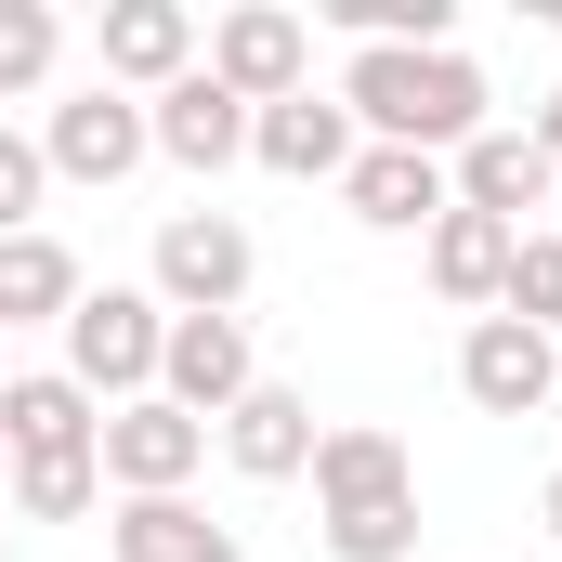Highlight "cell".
Masks as SVG:
<instances>
[{"label": "cell", "mask_w": 562, "mask_h": 562, "mask_svg": "<svg viewBox=\"0 0 562 562\" xmlns=\"http://www.w3.org/2000/svg\"><path fill=\"white\" fill-rule=\"evenodd\" d=\"M314 537H327V562H406L419 550V458L380 419L314 431Z\"/></svg>", "instance_id": "1"}, {"label": "cell", "mask_w": 562, "mask_h": 562, "mask_svg": "<svg viewBox=\"0 0 562 562\" xmlns=\"http://www.w3.org/2000/svg\"><path fill=\"white\" fill-rule=\"evenodd\" d=\"M340 105H353V132L367 144H419V157H458L471 132H497L484 105V66L445 40V53H353L340 66Z\"/></svg>", "instance_id": "2"}, {"label": "cell", "mask_w": 562, "mask_h": 562, "mask_svg": "<svg viewBox=\"0 0 562 562\" xmlns=\"http://www.w3.org/2000/svg\"><path fill=\"white\" fill-rule=\"evenodd\" d=\"M157 353H170V301L157 288H79L66 314V380L92 406H144L157 393Z\"/></svg>", "instance_id": "3"}, {"label": "cell", "mask_w": 562, "mask_h": 562, "mask_svg": "<svg viewBox=\"0 0 562 562\" xmlns=\"http://www.w3.org/2000/svg\"><path fill=\"white\" fill-rule=\"evenodd\" d=\"M249 276H262V249H249V223H236V210H170V223H157L144 288H157L170 314H236Z\"/></svg>", "instance_id": "4"}, {"label": "cell", "mask_w": 562, "mask_h": 562, "mask_svg": "<svg viewBox=\"0 0 562 562\" xmlns=\"http://www.w3.org/2000/svg\"><path fill=\"white\" fill-rule=\"evenodd\" d=\"M236 105H288V92H314V26L288 13V0H236V13H210V53H196Z\"/></svg>", "instance_id": "5"}, {"label": "cell", "mask_w": 562, "mask_h": 562, "mask_svg": "<svg viewBox=\"0 0 562 562\" xmlns=\"http://www.w3.org/2000/svg\"><path fill=\"white\" fill-rule=\"evenodd\" d=\"M92 458H105V497H183L210 471V419H183V406L144 393V406H105Z\"/></svg>", "instance_id": "6"}, {"label": "cell", "mask_w": 562, "mask_h": 562, "mask_svg": "<svg viewBox=\"0 0 562 562\" xmlns=\"http://www.w3.org/2000/svg\"><path fill=\"white\" fill-rule=\"evenodd\" d=\"M445 183H458V210H484V223H510V236H537V210H562V157L537 132H471L445 157Z\"/></svg>", "instance_id": "7"}, {"label": "cell", "mask_w": 562, "mask_h": 562, "mask_svg": "<svg viewBox=\"0 0 562 562\" xmlns=\"http://www.w3.org/2000/svg\"><path fill=\"white\" fill-rule=\"evenodd\" d=\"M236 393H262V353H249V314H170V353H157V406L223 431Z\"/></svg>", "instance_id": "8"}, {"label": "cell", "mask_w": 562, "mask_h": 562, "mask_svg": "<svg viewBox=\"0 0 562 562\" xmlns=\"http://www.w3.org/2000/svg\"><path fill=\"white\" fill-rule=\"evenodd\" d=\"M144 157H157V144H144V105H132V92H105V79L66 92V105L40 119V170H53V183H132Z\"/></svg>", "instance_id": "9"}, {"label": "cell", "mask_w": 562, "mask_h": 562, "mask_svg": "<svg viewBox=\"0 0 562 562\" xmlns=\"http://www.w3.org/2000/svg\"><path fill=\"white\" fill-rule=\"evenodd\" d=\"M458 393H471L484 419H537L562 393V340L510 327V314H471V327H458Z\"/></svg>", "instance_id": "10"}, {"label": "cell", "mask_w": 562, "mask_h": 562, "mask_svg": "<svg viewBox=\"0 0 562 562\" xmlns=\"http://www.w3.org/2000/svg\"><path fill=\"white\" fill-rule=\"evenodd\" d=\"M340 210H353L367 236H431V223L458 210V183H445V157H419V144H353Z\"/></svg>", "instance_id": "11"}, {"label": "cell", "mask_w": 562, "mask_h": 562, "mask_svg": "<svg viewBox=\"0 0 562 562\" xmlns=\"http://www.w3.org/2000/svg\"><path fill=\"white\" fill-rule=\"evenodd\" d=\"M105 92H132V105H157L183 66H196V13L183 0H105Z\"/></svg>", "instance_id": "12"}, {"label": "cell", "mask_w": 562, "mask_h": 562, "mask_svg": "<svg viewBox=\"0 0 562 562\" xmlns=\"http://www.w3.org/2000/svg\"><path fill=\"white\" fill-rule=\"evenodd\" d=\"M144 144H157L170 170H236V157H249V105H236L210 66H183V79L144 105Z\"/></svg>", "instance_id": "13"}, {"label": "cell", "mask_w": 562, "mask_h": 562, "mask_svg": "<svg viewBox=\"0 0 562 562\" xmlns=\"http://www.w3.org/2000/svg\"><path fill=\"white\" fill-rule=\"evenodd\" d=\"M353 105L340 92H288V105H249V157L262 170H288V183H340L353 170Z\"/></svg>", "instance_id": "14"}, {"label": "cell", "mask_w": 562, "mask_h": 562, "mask_svg": "<svg viewBox=\"0 0 562 562\" xmlns=\"http://www.w3.org/2000/svg\"><path fill=\"white\" fill-rule=\"evenodd\" d=\"M249 484H301L314 471V393H288V380H262V393H236L223 406V431H210Z\"/></svg>", "instance_id": "15"}, {"label": "cell", "mask_w": 562, "mask_h": 562, "mask_svg": "<svg viewBox=\"0 0 562 562\" xmlns=\"http://www.w3.org/2000/svg\"><path fill=\"white\" fill-rule=\"evenodd\" d=\"M105 431V406L66 380V367H13L0 380V458H79Z\"/></svg>", "instance_id": "16"}, {"label": "cell", "mask_w": 562, "mask_h": 562, "mask_svg": "<svg viewBox=\"0 0 562 562\" xmlns=\"http://www.w3.org/2000/svg\"><path fill=\"white\" fill-rule=\"evenodd\" d=\"M105 550L119 562H249L236 524H210L196 497H119V510H105Z\"/></svg>", "instance_id": "17"}, {"label": "cell", "mask_w": 562, "mask_h": 562, "mask_svg": "<svg viewBox=\"0 0 562 562\" xmlns=\"http://www.w3.org/2000/svg\"><path fill=\"white\" fill-rule=\"evenodd\" d=\"M79 249H66V236H53V223H40V236H13V249H0V327H66V314H79Z\"/></svg>", "instance_id": "18"}, {"label": "cell", "mask_w": 562, "mask_h": 562, "mask_svg": "<svg viewBox=\"0 0 562 562\" xmlns=\"http://www.w3.org/2000/svg\"><path fill=\"white\" fill-rule=\"evenodd\" d=\"M431 288H445L458 314H497V288H510V223L445 210V223H431Z\"/></svg>", "instance_id": "19"}, {"label": "cell", "mask_w": 562, "mask_h": 562, "mask_svg": "<svg viewBox=\"0 0 562 562\" xmlns=\"http://www.w3.org/2000/svg\"><path fill=\"white\" fill-rule=\"evenodd\" d=\"M92 497H105V458L79 445V458H13V524H92Z\"/></svg>", "instance_id": "20"}, {"label": "cell", "mask_w": 562, "mask_h": 562, "mask_svg": "<svg viewBox=\"0 0 562 562\" xmlns=\"http://www.w3.org/2000/svg\"><path fill=\"white\" fill-rule=\"evenodd\" d=\"M497 314L510 327H537V340H562V236L537 223V236H510V288H497Z\"/></svg>", "instance_id": "21"}, {"label": "cell", "mask_w": 562, "mask_h": 562, "mask_svg": "<svg viewBox=\"0 0 562 562\" xmlns=\"http://www.w3.org/2000/svg\"><path fill=\"white\" fill-rule=\"evenodd\" d=\"M53 66H66V13H53V0H0V105L40 92Z\"/></svg>", "instance_id": "22"}, {"label": "cell", "mask_w": 562, "mask_h": 562, "mask_svg": "<svg viewBox=\"0 0 562 562\" xmlns=\"http://www.w3.org/2000/svg\"><path fill=\"white\" fill-rule=\"evenodd\" d=\"M40 196H53L40 132H0V249H13V236H40Z\"/></svg>", "instance_id": "23"}, {"label": "cell", "mask_w": 562, "mask_h": 562, "mask_svg": "<svg viewBox=\"0 0 562 562\" xmlns=\"http://www.w3.org/2000/svg\"><path fill=\"white\" fill-rule=\"evenodd\" d=\"M537 524H550V550H562V471H550V484H537Z\"/></svg>", "instance_id": "24"}, {"label": "cell", "mask_w": 562, "mask_h": 562, "mask_svg": "<svg viewBox=\"0 0 562 562\" xmlns=\"http://www.w3.org/2000/svg\"><path fill=\"white\" fill-rule=\"evenodd\" d=\"M537 144H550V157H562V79H550V105H537Z\"/></svg>", "instance_id": "25"}, {"label": "cell", "mask_w": 562, "mask_h": 562, "mask_svg": "<svg viewBox=\"0 0 562 562\" xmlns=\"http://www.w3.org/2000/svg\"><path fill=\"white\" fill-rule=\"evenodd\" d=\"M0 497H13V458H0Z\"/></svg>", "instance_id": "26"}, {"label": "cell", "mask_w": 562, "mask_h": 562, "mask_svg": "<svg viewBox=\"0 0 562 562\" xmlns=\"http://www.w3.org/2000/svg\"><path fill=\"white\" fill-rule=\"evenodd\" d=\"M0 562H13V537H0Z\"/></svg>", "instance_id": "27"}, {"label": "cell", "mask_w": 562, "mask_h": 562, "mask_svg": "<svg viewBox=\"0 0 562 562\" xmlns=\"http://www.w3.org/2000/svg\"><path fill=\"white\" fill-rule=\"evenodd\" d=\"M550 236H562V210H550Z\"/></svg>", "instance_id": "28"}]
</instances>
